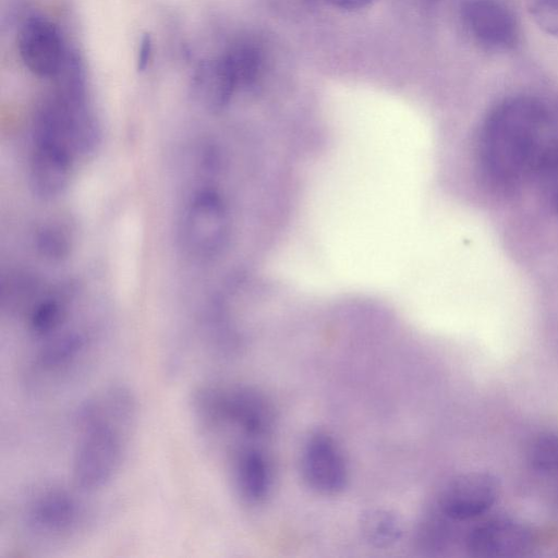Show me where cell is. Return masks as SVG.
<instances>
[{
    "mask_svg": "<svg viewBox=\"0 0 558 558\" xmlns=\"http://www.w3.org/2000/svg\"><path fill=\"white\" fill-rule=\"evenodd\" d=\"M192 410L202 433L209 436L234 430L254 441L267 436L274 424L268 401L247 387L204 385L193 396Z\"/></svg>",
    "mask_w": 558,
    "mask_h": 558,
    "instance_id": "3",
    "label": "cell"
},
{
    "mask_svg": "<svg viewBox=\"0 0 558 558\" xmlns=\"http://www.w3.org/2000/svg\"><path fill=\"white\" fill-rule=\"evenodd\" d=\"M236 90V83L222 54L203 62L193 76V96L209 111L223 109Z\"/></svg>",
    "mask_w": 558,
    "mask_h": 558,
    "instance_id": "14",
    "label": "cell"
},
{
    "mask_svg": "<svg viewBox=\"0 0 558 558\" xmlns=\"http://www.w3.org/2000/svg\"><path fill=\"white\" fill-rule=\"evenodd\" d=\"M460 17L472 41L486 51L508 52L520 43L518 17L505 0H463Z\"/></svg>",
    "mask_w": 558,
    "mask_h": 558,
    "instance_id": "7",
    "label": "cell"
},
{
    "mask_svg": "<svg viewBox=\"0 0 558 558\" xmlns=\"http://www.w3.org/2000/svg\"><path fill=\"white\" fill-rule=\"evenodd\" d=\"M527 10L544 33L558 38V0H527Z\"/></svg>",
    "mask_w": 558,
    "mask_h": 558,
    "instance_id": "21",
    "label": "cell"
},
{
    "mask_svg": "<svg viewBox=\"0 0 558 558\" xmlns=\"http://www.w3.org/2000/svg\"><path fill=\"white\" fill-rule=\"evenodd\" d=\"M71 295L56 291L38 298L25 313L27 330L38 342L66 328Z\"/></svg>",
    "mask_w": 558,
    "mask_h": 558,
    "instance_id": "16",
    "label": "cell"
},
{
    "mask_svg": "<svg viewBox=\"0 0 558 558\" xmlns=\"http://www.w3.org/2000/svg\"><path fill=\"white\" fill-rule=\"evenodd\" d=\"M231 480L238 496L250 506L263 504L272 488L274 471L266 451L253 440L239 441L230 456Z\"/></svg>",
    "mask_w": 558,
    "mask_h": 558,
    "instance_id": "12",
    "label": "cell"
},
{
    "mask_svg": "<svg viewBox=\"0 0 558 558\" xmlns=\"http://www.w3.org/2000/svg\"><path fill=\"white\" fill-rule=\"evenodd\" d=\"M238 89L253 87L263 76L266 56L254 39H239L222 53Z\"/></svg>",
    "mask_w": 558,
    "mask_h": 558,
    "instance_id": "17",
    "label": "cell"
},
{
    "mask_svg": "<svg viewBox=\"0 0 558 558\" xmlns=\"http://www.w3.org/2000/svg\"><path fill=\"white\" fill-rule=\"evenodd\" d=\"M301 472L311 489L320 495L340 493L348 481V465L337 440L327 432L315 430L305 439Z\"/></svg>",
    "mask_w": 558,
    "mask_h": 558,
    "instance_id": "8",
    "label": "cell"
},
{
    "mask_svg": "<svg viewBox=\"0 0 558 558\" xmlns=\"http://www.w3.org/2000/svg\"><path fill=\"white\" fill-rule=\"evenodd\" d=\"M17 48L22 62L39 77H56L68 58L60 31L41 17L31 19L22 26Z\"/></svg>",
    "mask_w": 558,
    "mask_h": 558,
    "instance_id": "10",
    "label": "cell"
},
{
    "mask_svg": "<svg viewBox=\"0 0 558 558\" xmlns=\"http://www.w3.org/2000/svg\"><path fill=\"white\" fill-rule=\"evenodd\" d=\"M74 154L64 145L46 138H34L28 165L29 184L43 199L59 197L72 179Z\"/></svg>",
    "mask_w": 558,
    "mask_h": 558,
    "instance_id": "11",
    "label": "cell"
},
{
    "mask_svg": "<svg viewBox=\"0 0 558 558\" xmlns=\"http://www.w3.org/2000/svg\"><path fill=\"white\" fill-rule=\"evenodd\" d=\"M532 179L545 204L558 215V104L549 105L547 133Z\"/></svg>",
    "mask_w": 558,
    "mask_h": 558,
    "instance_id": "15",
    "label": "cell"
},
{
    "mask_svg": "<svg viewBox=\"0 0 558 558\" xmlns=\"http://www.w3.org/2000/svg\"><path fill=\"white\" fill-rule=\"evenodd\" d=\"M527 460L541 473L558 474V435L542 433L534 437L527 448Z\"/></svg>",
    "mask_w": 558,
    "mask_h": 558,
    "instance_id": "20",
    "label": "cell"
},
{
    "mask_svg": "<svg viewBox=\"0 0 558 558\" xmlns=\"http://www.w3.org/2000/svg\"><path fill=\"white\" fill-rule=\"evenodd\" d=\"M549 105L524 94L508 96L485 117L478 134L480 171L504 194L533 178L548 126Z\"/></svg>",
    "mask_w": 558,
    "mask_h": 558,
    "instance_id": "1",
    "label": "cell"
},
{
    "mask_svg": "<svg viewBox=\"0 0 558 558\" xmlns=\"http://www.w3.org/2000/svg\"><path fill=\"white\" fill-rule=\"evenodd\" d=\"M335 8L342 10H359L371 4L374 0H325Z\"/></svg>",
    "mask_w": 558,
    "mask_h": 558,
    "instance_id": "23",
    "label": "cell"
},
{
    "mask_svg": "<svg viewBox=\"0 0 558 558\" xmlns=\"http://www.w3.org/2000/svg\"><path fill=\"white\" fill-rule=\"evenodd\" d=\"M36 244L45 258L62 260L72 248L71 229L61 221L46 222L37 232Z\"/></svg>",
    "mask_w": 558,
    "mask_h": 558,
    "instance_id": "19",
    "label": "cell"
},
{
    "mask_svg": "<svg viewBox=\"0 0 558 558\" xmlns=\"http://www.w3.org/2000/svg\"><path fill=\"white\" fill-rule=\"evenodd\" d=\"M153 53V40L149 34H144L141 38L138 50H137V70L144 71L151 59Z\"/></svg>",
    "mask_w": 558,
    "mask_h": 558,
    "instance_id": "22",
    "label": "cell"
},
{
    "mask_svg": "<svg viewBox=\"0 0 558 558\" xmlns=\"http://www.w3.org/2000/svg\"><path fill=\"white\" fill-rule=\"evenodd\" d=\"M21 521L32 539L59 544L84 531L89 521V509L75 493L52 485L37 489L26 499Z\"/></svg>",
    "mask_w": 558,
    "mask_h": 558,
    "instance_id": "4",
    "label": "cell"
},
{
    "mask_svg": "<svg viewBox=\"0 0 558 558\" xmlns=\"http://www.w3.org/2000/svg\"><path fill=\"white\" fill-rule=\"evenodd\" d=\"M364 538L374 546L386 547L396 543L402 533L399 518L387 509H372L361 520Z\"/></svg>",
    "mask_w": 558,
    "mask_h": 558,
    "instance_id": "18",
    "label": "cell"
},
{
    "mask_svg": "<svg viewBox=\"0 0 558 558\" xmlns=\"http://www.w3.org/2000/svg\"><path fill=\"white\" fill-rule=\"evenodd\" d=\"M135 417L134 397L122 387L101 391L78 411L71 476L81 493L101 489L114 478L124 461Z\"/></svg>",
    "mask_w": 558,
    "mask_h": 558,
    "instance_id": "2",
    "label": "cell"
},
{
    "mask_svg": "<svg viewBox=\"0 0 558 558\" xmlns=\"http://www.w3.org/2000/svg\"><path fill=\"white\" fill-rule=\"evenodd\" d=\"M94 340L83 328H64L38 342L26 369L27 381L35 386L53 385L84 366L92 356Z\"/></svg>",
    "mask_w": 558,
    "mask_h": 558,
    "instance_id": "6",
    "label": "cell"
},
{
    "mask_svg": "<svg viewBox=\"0 0 558 558\" xmlns=\"http://www.w3.org/2000/svg\"><path fill=\"white\" fill-rule=\"evenodd\" d=\"M498 496L494 476L483 472L462 474L451 480L440 492L439 515L453 521H465L486 512Z\"/></svg>",
    "mask_w": 558,
    "mask_h": 558,
    "instance_id": "9",
    "label": "cell"
},
{
    "mask_svg": "<svg viewBox=\"0 0 558 558\" xmlns=\"http://www.w3.org/2000/svg\"><path fill=\"white\" fill-rule=\"evenodd\" d=\"M531 530L517 521L496 519L475 526L466 536L465 545L475 557H521L534 547Z\"/></svg>",
    "mask_w": 558,
    "mask_h": 558,
    "instance_id": "13",
    "label": "cell"
},
{
    "mask_svg": "<svg viewBox=\"0 0 558 558\" xmlns=\"http://www.w3.org/2000/svg\"><path fill=\"white\" fill-rule=\"evenodd\" d=\"M230 222L227 204L217 191H197L181 217L179 231L182 247L198 262L217 257L227 245Z\"/></svg>",
    "mask_w": 558,
    "mask_h": 558,
    "instance_id": "5",
    "label": "cell"
}]
</instances>
